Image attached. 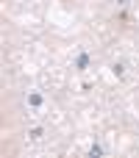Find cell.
Returning <instances> with one entry per match:
<instances>
[{
  "label": "cell",
  "instance_id": "obj_1",
  "mask_svg": "<svg viewBox=\"0 0 139 158\" xmlns=\"http://www.w3.org/2000/svg\"><path fill=\"white\" fill-rule=\"evenodd\" d=\"M28 103H31V106H39L42 97H39V94H28Z\"/></svg>",
  "mask_w": 139,
  "mask_h": 158
},
{
  "label": "cell",
  "instance_id": "obj_2",
  "mask_svg": "<svg viewBox=\"0 0 139 158\" xmlns=\"http://www.w3.org/2000/svg\"><path fill=\"white\" fill-rule=\"evenodd\" d=\"M89 156H103V147H98V144H95V147H89Z\"/></svg>",
  "mask_w": 139,
  "mask_h": 158
}]
</instances>
